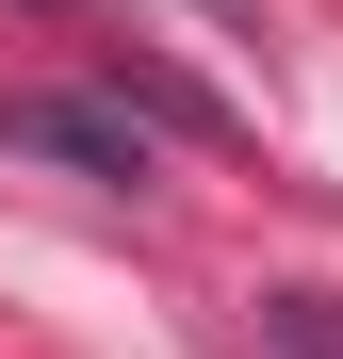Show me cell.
Wrapping results in <instances>:
<instances>
[{
  "instance_id": "cell-1",
  "label": "cell",
  "mask_w": 343,
  "mask_h": 359,
  "mask_svg": "<svg viewBox=\"0 0 343 359\" xmlns=\"http://www.w3.org/2000/svg\"><path fill=\"white\" fill-rule=\"evenodd\" d=\"M0 147H49V163H82V180H147L131 114H98V98H0Z\"/></svg>"
},
{
  "instance_id": "cell-2",
  "label": "cell",
  "mask_w": 343,
  "mask_h": 359,
  "mask_svg": "<svg viewBox=\"0 0 343 359\" xmlns=\"http://www.w3.org/2000/svg\"><path fill=\"white\" fill-rule=\"evenodd\" d=\"M246 359H343V294H262V311H246Z\"/></svg>"
}]
</instances>
